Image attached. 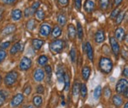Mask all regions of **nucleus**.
Wrapping results in <instances>:
<instances>
[{
	"mask_svg": "<svg viewBox=\"0 0 128 108\" xmlns=\"http://www.w3.org/2000/svg\"><path fill=\"white\" fill-rule=\"evenodd\" d=\"M99 68L104 73H109L113 69V62L109 58L102 57L99 61Z\"/></svg>",
	"mask_w": 128,
	"mask_h": 108,
	"instance_id": "nucleus-1",
	"label": "nucleus"
},
{
	"mask_svg": "<svg viewBox=\"0 0 128 108\" xmlns=\"http://www.w3.org/2000/svg\"><path fill=\"white\" fill-rule=\"evenodd\" d=\"M18 78V73L16 71H11L6 74L4 78V84L7 87H11L16 84Z\"/></svg>",
	"mask_w": 128,
	"mask_h": 108,
	"instance_id": "nucleus-2",
	"label": "nucleus"
},
{
	"mask_svg": "<svg viewBox=\"0 0 128 108\" xmlns=\"http://www.w3.org/2000/svg\"><path fill=\"white\" fill-rule=\"evenodd\" d=\"M50 50L55 54H60L62 53L63 48H64V43L62 40H60V39H57V40L53 41L52 43L50 45Z\"/></svg>",
	"mask_w": 128,
	"mask_h": 108,
	"instance_id": "nucleus-3",
	"label": "nucleus"
},
{
	"mask_svg": "<svg viewBox=\"0 0 128 108\" xmlns=\"http://www.w3.org/2000/svg\"><path fill=\"white\" fill-rule=\"evenodd\" d=\"M128 89V81L125 78H121L118 81L116 84V87H115V89H116L117 93L118 94H123L124 91L126 89Z\"/></svg>",
	"mask_w": 128,
	"mask_h": 108,
	"instance_id": "nucleus-4",
	"label": "nucleus"
},
{
	"mask_svg": "<svg viewBox=\"0 0 128 108\" xmlns=\"http://www.w3.org/2000/svg\"><path fill=\"white\" fill-rule=\"evenodd\" d=\"M109 42H110L111 48H112V50L114 52V55H115V57H118L119 54H120V44L117 41V39L114 37L109 38Z\"/></svg>",
	"mask_w": 128,
	"mask_h": 108,
	"instance_id": "nucleus-5",
	"label": "nucleus"
},
{
	"mask_svg": "<svg viewBox=\"0 0 128 108\" xmlns=\"http://www.w3.org/2000/svg\"><path fill=\"white\" fill-rule=\"evenodd\" d=\"M19 66L22 71H28L32 66V61L28 57H23L20 60Z\"/></svg>",
	"mask_w": 128,
	"mask_h": 108,
	"instance_id": "nucleus-6",
	"label": "nucleus"
},
{
	"mask_svg": "<svg viewBox=\"0 0 128 108\" xmlns=\"http://www.w3.org/2000/svg\"><path fill=\"white\" fill-rule=\"evenodd\" d=\"M23 101H24V95L22 94H17L11 100L10 105H11L12 107H16L23 102Z\"/></svg>",
	"mask_w": 128,
	"mask_h": 108,
	"instance_id": "nucleus-7",
	"label": "nucleus"
},
{
	"mask_svg": "<svg viewBox=\"0 0 128 108\" xmlns=\"http://www.w3.org/2000/svg\"><path fill=\"white\" fill-rule=\"evenodd\" d=\"M51 32V27L48 24H43L40 28V34L43 37H48Z\"/></svg>",
	"mask_w": 128,
	"mask_h": 108,
	"instance_id": "nucleus-8",
	"label": "nucleus"
},
{
	"mask_svg": "<svg viewBox=\"0 0 128 108\" xmlns=\"http://www.w3.org/2000/svg\"><path fill=\"white\" fill-rule=\"evenodd\" d=\"M44 76H45V74H44V70L40 69V68L37 69L34 73V78L37 82H41V81L44 80Z\"/></svg>",
	"mask_w": 128,
	"mask_h": 108,
	"instance_id": "nucleus-9",
	"label": "nucleus"
},
{
	"mask_svg": "<svg viewBox=\"0 0 128 108\" xmlns=\"http://www.w3.org/2000/svg\"><path fill=\"white\" fill-rule=\"evenodd\" d=\"M84 9L87 13H92L95 9V2L93 0H86L84 4Z\"/></svg>",
	"mask_w": 128,
	"mask_h": 108,
	"instance_id": "nucleus-10",
	"label": "nucleus"
},
{
	"mask_svg": "<svg viewBox=\"0 0 128 108\" xmlns=\"http://www.w3.org/2000/svg\"><path fill=\"white\" fill-rule=\"evenodd\" d=\"M84 49H86V55H87V57L89 58V60L92 61H93L94 59V55H93V49H92V45H90V43H86V46H84Z\"/></svg>",
	"mask_w": 128,
	"mask_h": 108,
	"instance_id": "nucleus-11",
	"label": "nucleus"
},
{
	"mask_svg": "<svg viewBox=\"0 0 128 108\" xmlns=\"http://www.w3.org/2000/svg\"><path fill=\"white\" fill-rule=\"evenodd\" d=\"M16 30V26L15 25H9V26H6L4 30L2 31V34L4 36H7V35L12 34L13 32H15Z\"/></svg>",
	"mask_w": 128,
	"mask_h": 108,
	"instance_id": "nucleus-12",
	"label": "nucleus"
},
{
	"mask_svg": "<svg viewBox=\"0 0 128 108\" xmlns=\"http://www.w3.org/2000/svg\"><path fill=\"white\" fill-rule=\"evenodd\" d=\"M126 37V32L125 30L122 27H118L117 30L115 31V38L117 39L118 41H123L125 39Z\"/></svg>",
	"mask_w": 128,
	"mask_h": 108,
	"instance_id": "nucleus-13",
	"label": "nucleus"
},
{
	"mask_svg": "<svg viewBox=\"0 0 128 108\" xmlns=\"http://www.w3.org/2000/svg\"><path fill=\"white\" fill-rule=\"evenodd\" d=\"M105 40V34L104 30H98L95 35V41L98 43H102Z\"/></svg>",
	"mask_w": 128,
	"mask_h": 108,
	"instance_id": "nucleus-14",
	"label": "nucleus"
},
{
	"mask_svg": "<svg viewBox=\"0 0 128 108\" xmlns=\"http://www.w3.org/2000/svg\"><path fill=\"white\" fill-rule=\"evenodd\" d=\"M22 47H23V45L22 44L20 43H16L15 44L12 46V48L10 49V55H16V54H17L18 52L22 51Z\"/></svg>",
	"mask_w": 128,
	"mask_h": 108,
	"instance_id": "nucleus-15",
	"label": "nucleus"
},
{
	"mask_svg": "<svg viewBox=\"0 0 128 108\" xmlns=\"http://www.w3.org/2000/svg\"><path fill=\"white\" fill-rule=\"evenodd\" d=\"M44 40H42V39H38V38H35L32 41V47H34V49H36V50L40 49L41 47L44 45Z\"/></svg>",
	"mask_w": 128,
	"mask_h": 108,
	"instance_id": "nucleus-16",
	"label": "nucleus"
},
{
	"mask_svg": "<svg viewBox=\"0 0 128 108\" xmlns=\"http://www.w3.org/2000/svg\"><path fill=\"white\" fill-rule=\"evenodd\" d=\"M22 12L20 11V9H16L12 10V12H11V18H12V20L17 21V20H19L20 18H22Z\"/></svg>",
	"mask_w": 128,
	"mask_h": 108,
	"instance_id": "nucleus-17",
	"label": "nucleus"
},
{
	"mask_svg": "<svg viewBox=\"0 0 128 108\" xmlns=\"http://www.w3.org/2000/svg\"><path fill=\"white\" fill-rule=\"evenodd\" d=\"M113 103H114V105L116 107H120L121 105H122L123 100L118 95H114V97H113Z\"/></svg>",
	"mask_w": 128,
	"mask_h": 108,
	"instance_id": "nucleus-18",
	"label": "nucleus"
},
{
	"mask_svg": "<svg viewBox=\"0 0 128 108\" xmlns=\"http://www.w3.org/2000/svg\"><path fill=\"white\" fill-rule=\"evenodd\" d=\"M68 37L70 39L74 40L76 37V30L75 27L73 26V25H69L68 29Z\"/></svg>",
	"mask_w": 128,
	"mask_h": 108,
	"instance_id": "nucleus-19",
	"label": "nucleus"
},
{
	"mask_svg": "<svg viewBox=\"0 0 128 108\" xmlns=\"http://www.w3.org/2000/svg\"><path fill=\"white\" fill-rule=\"evenodd\" d=\"M90 68L89 66H84L82 70V77H83L84 80H88L89 77H90Z\"/></svg>",
	"mask_w": 128,
	"mask_h": 108,
	"instance_id": "nucleus-20",
	"label": "nucleus"
},
{
	"mask_svg": "<svg viewBox=\"0 0 128 108\" xmlns=\"http://www.w3.org/2000/svg\"><path fill=\"white\" fill-rule=\"evenodd\" d=\"M64 73H65V72H63L62 68L59 67L58 69H57L56 77H57V79H58L59 83H63L64 82Z\"/></svg>",
	"mask_w": 128,
	"mask_h": 108,
	"instance_id": "nucleus-21",
	"label": "nucleus"
},
{
	"mask_svg": "<svg viewBox=\"0 0 128 108\" xmlns=\"http://www.w3.org/2000/svg\"><path fill=\"white\" fill-rule=\"evenodd\" d=\"M110 0H99V7L101 9L105 10L108 8Z\"/></svg>",
	"mask_w": 128,
	"mask_h": 108,
	"instance_id": "nucleus-22",
	"label": "nucleus"
},
{
	"mask_svg": "<svg viewBox=\"0 0 128 108\" xmlns=\"http://www.w3.org/2000/svg\"><path fill=\"white\" fill-rule=\"evenodd\" d=\"M32 102H34V105L36 107H40L41 106H42V103H43L42 97L40 96V95H37V96H35L34 98V100H32Z\"/></svg>",
	"mask_w": 128,
	"mask_h": 108,
	"instance_id": "nucleus-23",
	"label": "nucleus"
},
{
	"mask_svg": "<svg viewBox=\"0 0 128 108\" xmlns=\"http://www.w3.org/2000/svg\"><path fill=\"white\" fill-rule=\"evenodd\" d=\"M77 35L80 39H82L84 37L83 27H82V25L80 24V22H79V21L77 22Z\"/></svg>",
	"mask_w": 128,
	"mask_h": 108,
	"instance_id": "nucleus-24",
	"label": "nucleus"
},
{
	"mask_svg": "<svg viewBox=\"0 0 128 108\" xmlns=\"http://www.w3.org/2000/svg\"><path fill=\"white\" fill-rule=\"evenodd\" d=\"M101 95H102V87L100 85H98V87H96L94 90V93H93V96H94V99L98 100L100 98Z\"/></svg>",
	"mask_w": 128,
	"mask_h": 108,
	"instance_id": "nucleus-25",
	"label": "nucleus"
},
{
	"mask_svg": "<svg viewBox=\"0 0 128 108\" xmlns=\"http://www.w3.org/2000/svg\"><path fill=\"white\" fill-rule=\"evenodd\" d=\"M44 12L43 9H38L35 12V16H36L37 20H43L44 19Z\"/></svg>",
	"mask_w": 128,
	"mask_h": 108,
	"instance_id": "nucleus-26",
	"label": "nucleus"
},
{
	"mask_svg": "<svg viewBox=\"0 0 128 108\" xmlns=\"http://www.w3.org/2000/svg\"><path fill=\"white\" fill-rule=\"evenodd\" d=\"M62 34V29L60 26H56L52 30V36L54 38H58L60 35Z\"/></svg>",
	"mask_w": 128,
	"mask_h": 108,
	"instance_id": "nucleus-27",
	"label": "nucleus"
},
{
	"mask_svg": "<svg viewBox=\"0 0 128 108\" xmlns=\"http://www.w3.org/2000/svg\"><path fill=\"white\" fill-rule=\"evenodd\" d=\"M48 62V57L46 55H40L38 59V63L40 66H44Z\"/></svg>",
	"mask_w": 128,
	"mask_h": 108,
	"instance_id": "nucleus-28",
	"label": "nucleus"
},
{
	"mask_svg": "<svg viewBox=\"0 0 128 108\" xmlns=\"http://www.w3.org/2000/svg\"><path fill=\"white\" fill-rule=\"evenodd\" d=\"M57 20H58V23L61 26H64L67 22V18L63 14H59L58 16H57Z\"/></svg>",
	"mask_w": 128,
	"mask_h": 108,
	"instance_id": "nucleus-29",
	"label": "nucleus"
},
{
	"mask_svg": "<svg viewBox=\"0 0 128 108\" xmlns=\"http://www.w3.org/2000/svg\"><path fill=\"white\" fill-rule=\"evenodd\" d=\"M80 85L78 84V83L74 84L73 87V95L74 97L78 96V95H79V93H80Z\"/></svg>",
	"mask_w": 128,
	"mask_h": 108,
	"instance_id": "nucleus-30",
	"label": "nucleus"
},
{
	"mask_svg": "<svg viewBox=\"0 0 128 108\" xmlns=\"http://www.w3.org/2000/svg\"><path fill=\"white\" fill-rule=\"evenodd\" d=\"M64 83H65V90L68 91L70 86V78L67 73H64Z\"/></svg>",
	"mask_w": 128,
	"mask_h": 108,
	"instance_id": "nucleus-31",
	"label": "nucleus"
},
{
	"mask_svg": "<svg viewBox=\"0 0 128 108\" xmlns=\"http://www.w3.org/2000/svg\"><path fill=\"white\" fill-rule=\"evenodd\" d=\"M70 57H71L72 62H75L76 61V58H77V52H76L75 48L73 47L70 50Z\"/></svg>",
	"mask_w": 128,
	"mask_h": 108,
	"instance_id": "nucleus-32",
	"label": "nucleus"
},
{
	"mask_svg": "<svg viewBox=\"0 0 128 108\" xmlns=\"http://www.w3.org/2000/svg\"><path fill=\"white\" fill-rule=\"evenodd\" d=\"M124 15H125V13H124V12H120L118 14V15L115 17V24H117V25L120 24L123 20Z\"/></svg>",
	"mask_w": 128,
	"mask_h": 108,
	"instance_id": "nucleus-33",
	"label": "nucleus"
},
{
	"mask_svg": "<svg viewBox=\"0 0 128 108\" xmlns=\"http://www.w3.org/2000/svg\"><path fill=\"white\" fill-rule=\"evenodd\" d=\"M80 94H81V96L84 98V97H86V95H87V88H86V84H81L80 85Z\"/></svg>",
	"mask_w": 128,
	"mask_h": 108,
	"instance_id": "nucleus-34",
	"label": "nucleus"
},
{
	"mask_svg": "<svg viewBox=\"0 0 128 108\" xmlns=\"http://www.w3.org/2000/svg\"><path fill=\"white\" fill-rule=\"evenodd\" d=\"M26 28L28 29V30L30 31H32L35 28V20H30L28 21V23H26Z\"/></svg>",
	"mask_w": 128,
	"mask_h": 108,
	"instance_id": "nucleus-35",
	"label": "nucleus"
},
{
	"mask_svg": "<svg viewBox=\"0 0 128 108\" xmlns=\"http://www.w3.org/2000/svg\"><path fill=\"white\" fill-rule=\"evenodd\" d=\"M44 71L47 74V77H48V81L50 82V78H51V74H52V69H51V66H45L44 67Z\"/></svg>",
	"mask_w": 128,
	"mask_h": 108,
	"instance_id": "nucleus-36",
	"label": "nucleus"
},
{
	"mask_svg": "<svg viewBox=\"0 0 128 108\" xmlns=\"http://www.w3.org/2000/svg\"><path fill=\"white\" fill-rule=\"evenodd\" d=\"M5 100H6V95L4 91H0V107L3 106L5 102Z\"/></svg>",
	"mask_w": 128,
	"mask_h": 108,
	"instance_id": "nucleus-37",
	"label": "nucleus"
},
{
	"mask_svg": "<svg viewBox=\"0 0 128 108\" xmlns=\"http://www.w3.org/2000/svg\"><path fill=\"white\" fill-rule=\"evenodd\" d=\"M34 13L32 12V10L31 9V8H26L24 11V16L25 17H30L31 15H32Z\"/></svg>",
	"mask_w": 128,
	"mask_h": 108,
	"instance_id": "nucleus-38",
	"label": "nucleus"
},
{
	"mask_svg": "<svg viewBox=\"0 0 128 108\" xmlns=\"http://www.w3.org/2000/svg\"><path fill=\"white\" fill-rule=\"evenodd\" d=\"M120 9H118V8H117V9H114L113 12L110 14V18H111V19H114V18L118 15V14L120 13Z\"/></svg>",
	"mask_w": 128,
	"mask_h": 108,
	"instance_id": "nucleus-39",
	"label": "nucleus"
},
{
	"mask_svg": "<svg viewBox=\"0 0 128 108\" xmlns=\"http://www.w3.org/2000/svg\"><path fill=\"white\" fill-rule=\"evenodd\" d=\"M38 7H40V3H38V2H35V3L32 6H31L30 8H31V9L32 10V12H34V13H35V12H36L37 10H38Z\"/></svg>",
	"mask_w": 128,
	"mask_h": 108,
	"instance_id": "nucleus-40",
	"label": "nucleus"
},
{
	"mask_svg": "<svg viewBox=\"0 0 128 108\" xmlns=\"http://www.w3.org/2000/svg\"><path fill=\"white\" fill-rule=\"evenodd\" d=\"M10 45V41H8V42H4L1 45H0V49H3V50H4L5 49H7V48H9Z\"/></svg>",
	"mask_w": 128,
	"mask_h": 108,
	"instance_id": "nucleus-41",
	"label": "nucleus"
},
{
	"mask_svg": "<svg viewBox=\"0 0 128 108\" xmlns=\"http://www.w3.org/2000/svg\"><path fill=\"white\" fill-rule=\"evenodd\" d=\"M6 57V52L3 49H0V63L5 59Z\"/></svg>",
	"mask_w": 128,
	"mask_h": 108,
	"instance_id": "nucleus-42",
	"label": "nucleus"
},
{
	"mask_svg": "<svg viewBox=\"0 0 128 108\" xmlns=\"http://www.w3.org/2000/svg\"><path fill=\"white\" fill-rule=\"evenodd\" d=\"M74 4H75L76 9L80 10L81 9V0H74Z\"/></svg>",
	"mask_w": 128,
	"mask_h": 108,
	"instance_id": "nucleus-43",
	"label": "nucleus"
},
{
	"mask_svg": "<svg viewBox=\"0 0 128 108\" xmlns=\"http://www.w3.org/2000/svg\"><path fill=\"white\" fill-rule=\"evenodd\" d=\"M104 95L106 98H109L111 96V90L108 88H105L104 89Z\"/></svg>",
	"mask_w": 128,
	"mask_h": 108,
	"instance_id": "nucleus-44",
	"label": "nucleus"
},
{
	"mask_svg": "<svg viewBox=\"0 0 128 108\" xmlns=\"http://www.w3.org/2000/svg\"><path fill=\"white\" fill-rule=\"evenodd\" d=\"M31 91H32V89H31V86L30 85H28V86H26V88L24 89V94L26 95H29Z\"/></svg>",
	"mask_w": 128,
	"mask_h": 108,
	"instance_id": "nucleus-45",
	"label": "nucleus"
},
{
	"mask_svg": "<svg viewBox=\"0 0 128 108\" xmlns=\"http://www.w3.org/2000/svg\"><path fill=\"white\" fill-rule=\"evenodd\" d=\"M44 91V89L43 85H38V86L37 87V92H38V94H43Z\"/></svg>",
	"mask_w": 128,
	"mask_h": 108,
	"instance_id": "nucleus-46",
	"label": "nucleus"
},
{
	"mask_svg": "<svg viewBox=\"0 0 128 108\" xmlns=\"http://www.w3.org/2000/svg\"><path fill=\"white\" fill-rule=\"evenodd\" d=\"M58 3L60 5L62 6H66L68 3V0H58Z\"/></svg>",
	"mask_w": 128,
	"mask_h": 108,
	"instance_id": "nucleus-47",
	"label": "nucleus"
},
{
	"mask_svg": "<svg viewBox=\"0 0 128 108\" xmlns=\"http://www.w3.org/2000/svg\"><path fill=\"white\" fill-rule=\"evenodd\" d=\"M3 1L4 3H5V4H11V3H15L16 0H2Z\"/></svg>",
	"mask_w": 128,
	"mask_h": 108,
	"instance_id": "nucleus-48",
	"label": "nucleus"
},
{
	"mask_svg": "<svg viewBox=\"0 0 128 108\" xmlns=\"http://www.w3.org/2000/svg\"><path fill=\"white\" fill-rule=\"evenodd\" d=\"M123 75L128 78V67H126L123 71Z\"/></svg>",
	"mask_w": 128,
	"mask_h": 108,
	"instance_id": "nucleus-49",
	"label": "nucleus"
},
{
	"mask_svg": "<svg viewBox=\"0 0 128 108\" xmlns=\"http://www.w3.org/2000/svg\"><path fill=\"white\" fill-rule=\"evenodd\" d=\"M122 1L123 0H114V3L115 6H119L121 3H122Z\"/></svg>",
	"mask_w": 128,
	"mask_h": 108,
	"instance_id": "nucleus-50",
	"label": "nucleus"
},
{
	"mask_svg": "<svg viewBox=\"0 0 128 108\" xmlns=\"http://www.w3.org/2000/svg\"><path fill=\"white\" fill-rule=\"evenodd\" d=\"M123 95H124V97H125V98H128V89L124 91Z\"/></svg>",
	"mask_w": 128,
	"mask_h": 108,
	"instance_id": "nucleus-51",
	"label": "nucleus"
},
{
	"mask_svg": "<svg viewBox=\"0 0 128 108\" xmlns=\"http://www.w3.org/2000/svg\"><path fill=\"white\" fill-rule=\"evenodd\" d=\"M3 14H4V9H3V8H0V20L2 19Z\"/></svg>",
	"mask_w": 128,
	"mask_h": 108,
	"instance_id": "nucleus-52",
	"label": "nucleus"
},
{
	"mask_svg": "<svg viewBox=\"0 0 128 108\" xmlns=\"http://www.w3.org/2000/svg\"><path fill=\"white\" fill-rule=\"evenodd\" d=\"M124 108H128V101L125 104V106H124Z\"/></svg>",
	"mask_w": 128,
	"mask_h": 108,
	"instance_id": "nucleus-53",
	"label": "nucleus"
},
{
	"mask_svg": "<svg viewBox=\"0 0 128 108\" xmlns=\"http://www.w3.org/2000/svg\"><path fill=\"white\" fill-rule=\"evenodd\" d=\"M26 108H34V107H32V106H28V107H26Z\"/></svg>",
	"mask_w": 128,
	"mask_h": 108,
	"instance_id": "nucleus-54",
	"label": "nucleus"
},
{
	"mask_svg": "<svg viewBox=\"0 0 128 108\" xmlns=\"http://www.w3.org/2000/svg\"><path fill=\"white\" fill-rule=\"evenodd\" d=\"M1 80H2V78H1V75H0V83H1Z\"/></svg>",
	"mask_w": 128,
	"mask_h": 108,
	"instance_id": "nucleus-55",
	"label": "nucleus"
}]
</instances>
